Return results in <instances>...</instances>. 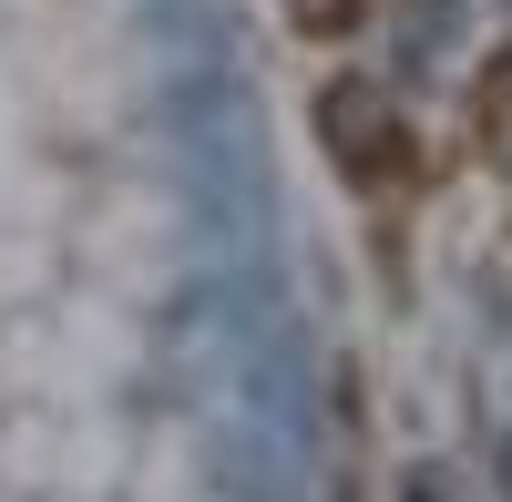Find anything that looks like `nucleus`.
Listing matches in <instances>:
<instances>
[{
    "instance_id": "obj_1",
    "label": "nucleus",
    "mask_w": 512,
    "mask_h": 502,
    "mask_svg": "<svg viewBox=\"0 0 512 502\" xmlns=\"http://www.w3.org/2000/svg\"><path fill=\"white\" fill-rule=\"evenodd\" d=\"M318 134H328L338 175L359 195H400L420 175V144H410V123H400V103L379 93V82H328L318 93Z\"/></svg>"
},
{
    "instance_id": "obj_2",
    "label": "nucleus",
    "mask_w": 512,
    "mask_h": 502,
    "mask_svg": "<svg viewBox=\"0 0 512 502\" xmlns=\"http://www.w3.org/2000/svg\"><path fill=\"white\" fill-rule=\"evenodd\" d=\"M472 134L482 144H512V52H492L472 72Z\"/></svg>"
},
{
    "instance_id": "obj_3",
    "label": "nucleus",
    "mask_w": 512,
    "mask_h": 502,
    "mask_svg": "<svg viewBox=\"0 0 512 502\" xmlns=\"http://www.w3.org/2000/svg\"><path fill=\"white\" fill-rule=\"evenodd\" d=\"M287 21L308 31V41H349V31L369 21V0H287Z\"/></svg>"
}]
</instances>
